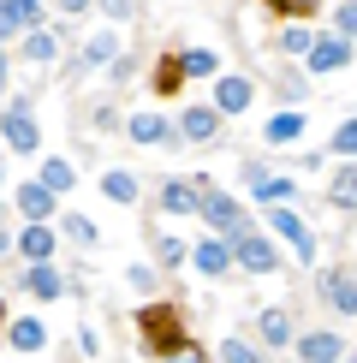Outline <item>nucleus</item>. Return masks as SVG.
Returning a JSON list of instances; mask_svg holds the SVG:
<instances>
[{
    "label": "nucleus",
    "instance_id": "obj_1",
    "mask_svg": "<svg viewBox=\"0 0 357 363\" xmlns=\"http://www.w3.org/2000/svg\"><path fill=\"white\" fill-rule=\"evenodd\" d=\"M137 334L155 357H178L185 352V328H178V310L173 304H143L137 310Z\"/></svg>",
    "mask_w": 357,
    "mask_h": 363
},
{
    "label": "nucleus",
    "instance_id": "obj_2",
    "mask_svg": "<svg viewBox=\"0 0 357 363\" xmlns=\"http://www.w3.org/2000/svg\"><path fill=\"white\" fill-rule=\"evenodd\" d=\"M203 220H208V233H220V238H238V233L250 226V220H244V208H238L227 191H215V185L203 191Z\"/></svg>",
    "mask_w": 357,
    "mask_h": 363
},
{
    "label": "nucleus",
    "instance_id": "obj_3",
    "mask_svg": "<svg viewBox=\"0 0 357 363\" xmlns=\"http://www.w3.org/2000/svg\"><path fill=\"white\" fill-rule=\"evenodd\" d=\"M232 250H238V268H250V274H274V268H280V250L268 245L256 226H244V233L232 238Z\"/></svg>",
    "mask_w": 357,
    "mask_h": 363
},
{
    "label": "nucleus",
    "instance_id": "obj_4",
    "mask_svg": "<svg viewBox=\"0 0 357 363\" xmlns=\"http://www.w3.org/2000/svg\"><path fill=\"white\" fill-rule=\"evenodd\" d=\"M191 262H197V274H208V280H220L227 268L238 262V250H232V238H220V233H208L197 250H191Z\"/></svg>",
    "mask_w": 357,
    "mask_h": 363
},
{
    "label": "nucleus",
    "instance_id": "obj_5",
    "mask_svg": "<svg viewBox=\"0 0 357 363\" xmlns=\"http://www.w3.org/2000/svg\"><path fill=\"white\" fill-rule=\"evenodd\" d=\"M316 286H322V298H327V310H334V315H357V274H346V268H327Z\"/></svg>",
    "mask_w": 357,
    "mask_h": 363
},
{
    "label": "nucleus",
    "instance_id": "obj_6",
    "mask_svg": "<svg viewBox=\"0 0 357 363\" xmlns=\"http://www.w3.org/2000/svg\"><path fill=\"white\" fill-rule=\"evenodd\" d=\"M268 226H274V233L286 238V245H292L298 256H304V262H310V256H316V233H310V226L298 220L292 208H280V203H274V208H268Z\"/></svg>",
    "mask_w": 357,
    "mask_h": 363
},
{
    "label": "nucleus",
    "instance_id": "obj_7",
    "mask_svg": "<svg viewBox=\"0 0 357 363\" xmlns=\"http://www.w3.org/2000/svg\"><path fill=\"white\" fill-rule=\"evenodd\" d=\"M6 149L12 155H36V119L24 101H6Z\"/></svg>",
    "mask_w": 357,
    "mask_h": 363
},
{
    "label": "nucleus",
    "instance_id": "obj_8",
    "mask_svg": "<svg viewBox=\"0 0 357 363\" xmlns=\"http://www.w3.org/2000/svg\"><path fill=\"white\" fill-rule=\"evenodd\" d=\"M298 357H304V363H346V340L327 334V328H316V334L298 340Z\"/></svg>",
    "mask_w": 357,
    "mask_h": 363
},
{
    "label": "nucleus",
    "instance_id": "obj_9",
    "mask_svg": "<svg viewBox=\"0 0 357 363\" xmlns=\"http://www.w3.org/2000/svg\"><path fill=\"white\" fill-rule=\"evenodd\" d=\"M215 125H220L215 101H208V108H185V119H178V131H185L191 143H208V138H215Z\"/></svg>",
    "mask_w": 357,
    "mask_h": 363
},
{
    "label": "nucleus",
    "instance_id": "obj_10",
    "mask_svg": "<svg viewBox=\"0 0 357 363\" xmlns=\"http://www.w3.org/2000/svg\"><path fill=\"white\" fill-rule=\"evenodd\" d=\"M54 196H60V191H48L42 179H36V185H18V208H24V220H48V215H54Z\"/></svg>",
    "mask_w": 357,
    "mask_h": 363
},
{
    "label": "nucleus",
    "instance_id": "obj_11",
    "mask_svg": "<svg viewBox=\"0 0 357 363\" xmlns=\"http://www.w3.org/2000/svg\"><path fill=\"white\" fill-rule=\"evenodd\" d=\"M36 18H42V6H36V0H0V30H6V36L30 30Z\"/></svg>",
    "mask_w": 357,
    "mask_h": 363
},
{
    "label": "nucleus",
    "instance_id": "obj_12",
    "mask_svg": "<svg viewBox=\"0 0 357 363\" xmlns=\"http://www.w3.org/2000/svg\"><path fill=\"white\" fill-rule=\"evenodd\" d=\"M161 203H167V215H191V208H203V191L185 185V179H167L161 185Z\"/></svg>",
    "mask_w": 357,
    "mask_h": 363
},
{
    "label": "nucleus",
    "instance_id": "obj_13",
    "mask_svg": "<svg viewBox=\"0 0 357 363\" xmlns=\"http://www.w3.org/2000/svg\"><path fill=\"white\" fill-rule=\"evenodd\" d=\"M346 60H351L346 36H327V42H316V48H310V72H339Z\"/></svg>",
    "mask_w": 357,
    "mask_h": 363
},
{
    "label": "nucleus",
    "instance_id": "obj_14",
    "mask_svg": "<svg viewBox=\"0 0 357 363\" xmlns=\"http://www.w3.org/2000/svg\"><path fill=\"white\" fill-rule=\"evenodd\" d=\"M215 108L220 113H244L250 108V78H220L215 84Z\"/></svg>",
    "mask_w": 357,
    "mask_h": 363
},
{
    "label": "nucleus",
    "instance_id": "obj_15",
    "mask_svg": "<svg viewBox=\"0 0 357 363\" xmlns=\"http://www.w3.org/2000/svg\"><path fill=\"white\" fill-rule=\"evenodd\" d=\"M327 203L334 208H357V161H346V167L327 179Z\"/></svg>",
    "mask_w": 357,
    "mask_h": 363
},
{
    "label": "nucleus",
    "instance_id": "obj_16",
    "mask_svg": "<svg viewBox=\"0 0 357 363\" xmlns=\"http://www.w3.org/2000/svg\"><path fill=\"white\" fill-rule=\"evenodd\" d=\"M24 292H30V298H60V292H66V280H60L48 262H30V274H24Z\"/></svg>",
    "mask_w": 357,
    "mask_h": 363
},
{
    "label": "nucleus",
    "instance_id": "obj_17",
    "mask_svg": "<svg viewBox=\"0 0 357 363\" xmlns=\"http://www.w3.org/2000/svg\"><path fill=\"white\" fill-rule=\"evenodd\" d=\"M173 125L161 113H131V143H167Z\"/></svg>",
    "mask_w": 357,
    "mask_h": 363
},
{
    "label": "nucleus",
    "instance_id": "obj_18",
    "mask_svg": "<svg viewBox=\"0 0 357 363\" xmlns=\"http://www.w3.org/2000/svg\"><path fill=\"white\" fill-rule=\"evenodd\" d=\"M18 250L30 256V262H48V256H54V233H48L42 220H30V226H24V238H18Z\"/></svg>",
    "mask_w": 357,
    "mask_h": 363
},
{
    "label": "nucleus",
    "instance_id": "obj_19",
    "mask_svg": "<svg viewBox=\"0 0 357 363\" xmlns=\"http://www.w3.org/2000/svg\"><path fill=\"white\" fill-rule=\"evenodd\" d=\"M6 340L18 345V352H42V345H48V334H42V322H30V315H18V322L6 328Z\"/></svg>",
    "mask_w": 357,
    "mask_h": 363
},
{
    "label": "nucleus",
    "instance_id": "obj_20",
    "mask_svg": "<svg viewBox=\"0 0 357 363\" xmlns=\"http://www.w3.org/2000/svg\"><path fill=\"white\" fill-rule=\"evenodd\" d=\"M268 345H292V315L286 310H268L262 315V352Z\"/></svg>",
    "mask_w": 357,
    "mask_h": 363
},
{
    "label": "nucleus",
    "instance_id": "obj_21",
    "mask_svg": "<svg viewBox=\"0 0 357 363\" xmlns=\"http://www.w3.org/2000/svg\"><path fill=\"white\" fill-rule=\"evenodd\" d=\"M292 138H304V113H274L268 119V143H292Z\"/></svg>",
    "mask_w": 357,
    "mask_h": 363
},
{
    "label": "nucleus",
    "instance_id": "obj_22",
    "mask_svg": "<svg viewBox=\"0 0 357 363\" xmlns=\"http://www.w3.org/2000/svg\"><path fill=\"white\" fill-rule=\"evenodd\" d=\"M113 54H119V36H113V30H101V36H89L84 66H113Z\"/></svg>",
    "mask_w": 357,
    "mask_h": 363
},
{
    "label": "nucleus",
    "instance_id": "obj_23",
    "mask_svg": "<svg viewBox=\"0 0 357 363\" xmlns=\"http://www.w3.org/2000/svg\"><path fill=\"white\" fill-rule=\"evenodd\" d=\"M101 191H108V203H137V179L131 173H101Z\"/></svg>",
    "mask_w": 357,
    "mask_h": 363
},
{
    "label": "nucleus",
    "instance_id": "obj_24",
    "mask_svg": "<svg viewBox=\"0 0 357 363\" xmlns=\"http://www.w3.org/2000/svg\"><path fill=\"white\" fill-rule=\"evenodd\" d=\"M42 185L48 191H72L78 185V167H72V161H42Z\"/></svg>",
    "mask_w": 357,
    "mask_h": 363
},
{
    "label": "nucleus",
    "instance_id": "obj_25",
    "mask_svg": "<svg viewBox=\"0 0 357 363\" xmlns=\"http://www.w3.org/2000/svg\"><path fill=\"white\" fill-rule=\"evenodd\" d=\"M185 78H191L185 60H161V66H155V89H161V96H173V89L185 84Z\"/></svg>",
    "mask_w": 357,
    "mask_h": 363
},
{
    "label": "nucleus",
    "instance_id": "obj_26",
    "mask_svg": "<svg viewBox=\"0 0 357 363\" xmlns=\"http://www.w3.org/2000/svg\"><path fill=\"white\" fill-rule=\"evenodd\" d=\"M220 363H262V352L250 340H220Z\"/></svg>",
    "mask_w": 357,
    "mask_h": 363
},
{
    "label": "nucleus",
    "instance_id": "obj_27",
    "mask_svg": "<svg viewBox=\"0 0 357 363\" xmlns=\"http://www.w3.org/2000/svg\"><path fill=\"white\" fill-rule=\"evenodd\" d=\"M250 191H256L262 203H286V196H292L298 185H292V179H256V185H250Z\"/></svg>",
    "mask_w": 357,
    "mask_h": 363
},
{
    "label": "nucleus",
    "instance_id": "obj_28",
    "mask_svg": "<svg viewBox=\"0 0 357 363\" xmlns=\"http://www.w3.org/2000/svg\"><path fill=\"white\" fill-rule=\"evenodd\" d=\"M215 66H220V60H215V48H191V54H185V72H191V78H208Z\"/></svg>",
    "mask_w": 357,
    "mask_h": 363
},
{
    "label": "nucleus",
    "instance_id": "obj_29",
    "mask_svg": "<svg viewBox=\"0 0 357 363\" xmlns=\"http://www.w3.org/2000/svg\"><path fill=\"white\" fill-rule=\"evenodd\" d=\"M280 48H286V54H310V48H316V36H310L304 24H292L286 36H280Z\"/></svg>",
    "mask_w": 357,
    "mask_h": 363
},
{
    "label": "nucleus",
    "instance_id": "obj_30",
    "mask_svg": "<svg viewBox=\"0 0 357 363\" xmlns=\"http://www.w3.org/2000/svg\"><path fill=\"white\" fill-rule=\"evenodd\" d=\"M334 155H351L357 161V119H346V125L334 131Z\"/></svg>",
    "mask_w": 357,
    "mask_h": 363
},
{
    "label": "nucleus",
    "instance_id": "obj_31",
    "mask_svg": "<svg viewBox=\"0 0 357 363\" xmlns=\"http://www.w3.org/2000/svg\"><path fill=\"white\" fill-rule=\"evenodd\" d=\"M24 60H36V66H42V60H54V36H42V30H36V36L24 42Z\"/></svg>",
    "mask_w": 357,
    "mask_h": 363
},
{
    "label": "nucleus",
    "instance_id": "obj_32",
    "mask_svg": "<svg viewBox=\"0 0 357 363\" xmlns=\"http://www.w3.org/2000/svg\"><path fill=\"white\" fill-rule=\"evenodd\" d=\"M66 238H78V245H96V226L84 215H66Z\"/></svg>",
    "mask_w": 357,
    "mask_h": 363
},
{
    "label": "nucleus",
    "instance_id": "obj_33",
    "mask_svg": "<svg viewBox=\"0 0 357 363\" xmlns=\"http://www.w3.org/2000/svg\"><path fill=\"white\" fill-rule=\"evenodd\" d=\"M268 6L286 12V18H310V12H316V0H268Z\"/></svg>",
    "mask_w": 357,
    "mask_h": 363
},
{
    "label": "nucleus",
    "instance_id": "obj_34",
    "mask_svg": "<svg viewBox=\"0 0 357 363\" xmlns=\"http://www.w3.org/2000/svg\"><path fill=\"white\" fill-rule=\"evenodd\" d=\"M334 24H339V36H357V0H346V6L334 12Z\"/></svg>",
    "mask_w": 357,
    "mask_h": 363
},
{
    "label": "nucleus",
    "instance_id": "obj_35",
    "mask_svg": "<svg viewBox=\"0 0 357 363\" xmlns=\"http://www.w3.org/2000/svg\"><path fill=\"white\" fill-rule=\"evenodd\" d=\"M185 250H191V245H178V238H167V245H161V262H167V268H178V262H185Z\"/></svg>",
    "mask_w": 357,
    "mask_h": 363
},
{
    "label": "nucleus",
    "instance_id": "obj_36",
    "mask_svg": "<svg viewBox=\"0 0 357 363\" xmlns=\"http://www.w3.org/2000/svg\"><path fill=\"white\" fill-rule=\"evenodd\" d=\"M101 12H108V18H131L137 6H131V0H101Z\"/></svg>",
    "mask_w": 357,
    "mask_h": 363
},
{
    "label": "nucleus",
    "instance_id": "obj_37",
    "mask_svg": "<svg viewBox=\"0 0 357 363\" xmlns=\"http://www.w3.org/2000/svg\"><path fill=\"white\" fill-rule=\"evenodd\" d=\"M173 363H203V352H197V345H185V352H178Z\"/></svg>",
    "mask_w": 357,
    "mask_h": 363
},
{
    "label": "nucleus",
    "instance_id": "obj_38",
    "mask_svg": "<svg viewBox=\"0 0 357 363\" xmlns=\"http://www.w3.org/2000/svg\"><path fill=\"white\" fill-rule=\"evenodd\" d=\"M89 6V0H60V12H84Z\"/></svg>",
    "mask_w": 357,
    "mask_h": 363
},
{
    "label": "nucleus",
    "instance_id": "obj_39",
    "mask_svg": "<svg viewBox=\"0 0 357 363\" xmlns=\"http://www.w3.org/2000/svg\"><path fill=\"white\" fill-rule=\"evenodd\" d=\"M346 363H357V357H346Z\"/></svg>",
    "mask_w": 357,
    "mask_h": 363
}]
</instances>
